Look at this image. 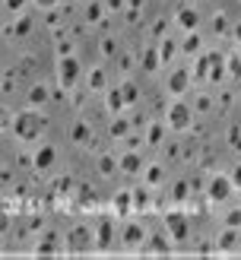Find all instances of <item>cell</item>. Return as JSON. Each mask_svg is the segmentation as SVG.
Masks as SVG:
<instances>
[{"instance_id":"26","label":"cell","mask_w":241,"mask_h":260,"mask_svg":"<svg viewBox=\"0 0 241 260\" xmlns=\"http://www.w3.org/2000/svg\"><path fill=\"white\" fill-rule=\"evenodd\" d=\"M70 140L76 143V146H86V143L92 140V130H89V124H86V121H76V124L70 127Z\"/></svg>"},{"instance_id":"19","label":"cell","mask_w":241,"mask_h":260,"mask_svg":"<svg viewBox=\"0 0 241 260\" xmlns=\"http://www.w3.org/2000/svg\"><path fill=\"white\" fill-rule=\"evenodd\" d=\"M143 184H146V187H162V184H165V165H162V162L143 168Z\"/></svg>"},{"instance_id":"44","label":"cell","mask_w":241,"mask_h":260,"mask_svg":"<svg viewBox=\"0 0 241 260\" xmlns=\"http://www.w3.org/2000/svg\"><path fill=\"white\" fill-rule=\"evenodd\" d=\"M228 178H232L235 190H241V165H235V168H232V175H228Z\"/></svg>"},{"instance_id":"24","label":"cell","mask_w":241,"mask_h":260,"mask_svg":"<svg viewBox=\"0 0 241 260\" xmlns=\"http://www.w3.org/2000/svg\"><path fill=\"white\" fill-rule=\"evenodd\" d=\"M178 51H181V42H178V38H162V42H159L162 63H171V60L178 57Z\"/></svg>"},{"instance_id":"7","label":"cell","mask_w":241,"mask_h":260,"mask_svg":"<svg viewBox=\"0 0 241 260\" xmlns=\"http://www.w3.org/2000/svg\"><path fill=\"white\" fill-rule=\"evenodd\" d=\"M92 248H95V235H89L86 225L70 229V235H67V251L70 254H76V251H92Z\"/></svg>"},{"instance_id":"28","label":"cell","mask_w":241,"mask_h":260,"mask_svg":"<svg viewBox=\"0 0 241 260\" xmlns=\"http://www.w3.org/2000/svg\"><path fill=\"white\" fill-rule=\"evenodd\" d=\"M200 48H203L200 32H184V38H181V51H184V54H200Z\"/></svg>"},{"instance_id":"13","label":"cell","mask_w":241,"mask_h":260,"mask_svg":"<svg viewBox=\"0 0 241 260\" xmlns=\"http://www.w3.org/2000/svg\"><path fill=\"white\" fill-rule=\"evenodd\" d=\"M86 89H89V92L105 95V89H108V73H105V67H92V70L86 73Z\"/></svg>"},{"instance_id":"20","label":"cell","mask_w":241,"mask_h":260,"mask_svg":"<svg viewBox=\"0 0 241 260\" xmlns=\"http://www.w3.org/2000/svg\"><path fill=\"white\" fill-rule=\"evenodd\" d=\"M140 54H143V73H156L159 67H162V54H159V45H149L146 51H140Z\"/></svg>"},{"instance_id":"6","label":"cell","mask_w":241,"mask_h":260,"mask_svg":"<svg viewBox=\"0 0 241 260\" xmlns=\"http://www.w3.org/2000/svg\"><path fill=\"white\" fill-rule=\"evenodd\" d=\"M232 190H235L232 178H225V175H213V178H206V200H213V203H225L228 197H232Z\"/></svg>"},{"instance_id":"47","label":"cell","mask_w":241,"mask_h":260,"mask_svg":"<svg viewBox=\"0 0 241 260\" xmlns=\"http://www.w3.org/2000/svg\"><path fill=\"white\" fill-rule=\"evenodd\" d=\"M105 10H114V13L124 10V0H105Z\"/></svg>"},{"instance_id":"32","label":"cell","mask_w":241,"mask_h":260,"mask_svg":"<svg viewBox=\"0 0 241 260\" xmlns=\"http://www.w3.org/2000/svg\"><path fill=\"white\" fill-rule=\"evenodd\" d=\"M124 149H130V152H140V149H146V134H136V130H130L124 140Z\"/></svg>"},{"instance_id":"23","label":"cell","mask_w":241,"mask_h":260,"mask_svg":"<svg viewBox=\"0 0 241 260\" xmlns=\"http://www.w3.org/2000/svg\"><path fill=\"white\" fill-rule=\"evenodd\" d=\"M171 244H175V241H171V235H168V232H165V235L159 232V235H149L146 248H149L152 254H156V251H159V254H168V251H171Z\"/></svg>"},{"instance_id":"29","label":"cell","mask_w":241,"mask_h":260,"mask_svg":"<svg viewBox=\"0 0 241 260\" xmlns=\"http://www.w3.org/2000/svg\"><path fill=\"white\" fill-rule=\"evenodd\" d=\"M121 92H124V102H127V111H130L136 102H140V86H136L133 80H124V83H121Z\"/></svg>"},{"instance_id":"2","label":"cell","mask_w":241,"mask_h":260,"mask_svg":"<svg viewBox=\"0 0 241 260\" xmlns=\"http://www.w3.org/2000/svg\"><path fill=\"white\" fill-rule=\"evenodd\" d=\"M194 70V80H203V83H222L225 80V60L219 54H200L197 60V67H190Z\"/></svg>"},{"instance_id":"27","label":"cell","mask_w":241,"mask_h":260,"mask_svg":"<svg viewBox=\"0 0 241 260\" xmlns=\"http://www.w3.org/2000/svg\"><path fill=\"white\" fill-rule=\"evenodd\" d=\"M118 172H121L118 159H114V155H108V152H101V155H98V175H101V178H111V175H118Z\"/></svg>"},{"instance_id":"38","label":"cell","mask_w":241,"mask_h":260,"mask_svg":"<svg viewBox=\"0 0 241 260\" xmlns=\"http://www.w3.org/2000/svg\"><path fill=\"white\" fill-rule=\"evenodd\" d=\"M225 73L232 76V80H241V57H228L225 60Z\"/></svg>"},{"instance_id":"11","label":"cell","mask_w":241,"mask_h":260,"mask_svg":"<svg viewBox=\"0 0 241 260\" xmlns=\"http://www.w3.org/2000/svg\"><path fill=\"white\" fill-rule=\"evenodd\" d=\"M175 22H178V29H181V32H197V25H200V13H197L194 7H178Z\"/></svg>"},{"instance_id":"30","label":"cell","mask_w":241,"mask_h":260,"mask_svg":"<svg viewBox=\"0 0 241 260\" xmlns=\"http://www.w3.org/2000/svg\"><path fill=\"white\" fill-rule=\"evenodd\" d=\"M190 108H194V114H206V111H213V95L206 92V89H203V92H197V95H194Z\"/></svg>"},{"instance_id":"12","label":"cell","mask_w":241,"mask_h":260,"mask_svg":"<svg viewBox=\"0 0 241 260\" xmlns=\"http://www.w3.org/2000/svg\"><path fill=\"white\" fill-rule=\"evenodd\" d=\"M168 124H165V121H152V124H146L143 127V134H146V146H165V134H168Z\"/></svg>"},{"instance_id":"9","label":"cell","mask_w":241,"mask_h":260,"mask_svg":"<svg viewBox=\"0 0 241 260\" xmlns=\"http://www.w3.org/2000/svg\"><path fill=\"white\" fill-rule=\"evenodd\" d=\"M165 232L171 235L175 244H181V241H187V235H190V225H187V219H184L181 213H168V216H165Z\"/></svg>"},{"instance_id":"15","label":"cell","mask_w":241,"mask_h":260,"mask_svg":"<svg viewBox=\"0 0 241 260\" xmlns=\"http://www.w3.org/2000/svg\"><path fill=\"white\" fill-rule=\"evenodd\" d=\"M130 130H133L130 114H114V118H111V127H108V137H111V140H124Z\"/></svg>"},{"instance_id":"3","label":"cell","mask_w":241,"mask_h":260,"mask_svg":"<svg viewBox=\"0 0 241 260\" xmlns=\"http://www.w3.org/2000/svg\"><path fill=\"white\" fill-rule=\"evenodd\" d=\"M165 124H168L175 134H184L187 127H194V108H190L184 99H175L168 105V111H165Z\"/></svg>"},{"instance_id":"42","label":"cell","mask_w":241,"mask_h":260,"mask_svg":"<svg viewBox=\"0 0 241 260\" xmlns=\"http://www.w3.org/2000/svg\"><path fill=\"white\" fill-rule=\"evenodd\" d=\"M73 54V42H60L57 45V57H70Z\"/></svg>"},{"instance_id":"8","label":"cell","mask_w":241,"mask_h":260,"mask_svg":"<svg viewBox=\"0 0 241 260\" xmlns=\"http://www.w3.org/2000/svg\"><path fill=\"white\" fill-rule=\"evenodd\" d=\"M143 241H146V229L140 225V222H124L121 229V244L127 251H140L143 248Z\"/></svg>"},{"instance_id":"34","label":"cell","mask_w":241,"mask_h":260,"mask_svg":"<svg viewBox=\"0 0 241 260\" xmlns=\"http://www.w3.org/2000/svg\"><path fill=\"white\" fill-rule=\"evenodd\" d=\"M98 54H101V57H114V54H118V38H114V35H105V38L98 42Z\"/></svg>"},{"instance_id":"14","label":"cell","mask_w":241,"mask_h":260,"mask_svg":"<svg viewBox=\"0 0 241 260\" xmlns=\"http://www.w3.org/2000/svg\"><path fill=\"white\" fill-rule=\"evenodd\" d=\"M105 108H108V114H124L127 111V102H124L121 86H108L105 89Z\"/></svg>"},{"instance_id":"17","label":"cell","mask_w":241,"mask_h":260,"mask_svg":"<svg viewBox=\"0 0 241 260\" xmlns=\"http://www.w3.org/2000/svg\"><path fill=\"white\" fill-rule=\"evenodd\" d=\"M114 244V225L108 222H98V229H95V251H108Z\"/></svg>"},{"instance_id":"22","label":"cell","mask_w":241,"mask_h":260,"mask_svg":"<svg viewBox=\"0 0 241 260\" xmlns=\"http://www.w3.org/2000/svg\"><path fill=\"white\" fill-rule=\"evenodd\" d=\"M4 32H7V38H22V35L32 32V19L29 16H16V22H10Z\"/></svg>"},{"instance_id":"40","label":"cell","mask_w":241,"mask_h":260,"mask_svg":"<svg viewBox=\"0 0 241 260\" xmlns=\"http://www.w3.org/2000/svg\"><path fill=\"white\" fill-rule=\"evenodd\" d=\"M213 29L216 32H228V16H225V13H216V16H213Z\"/></svg>"},{"instance_id":"36","label":"cell","mask_w":241,"mask_h":260,"mask_svg":"<svg viewBox=\"0 0 241 260\" xmlns=\"http://www.w3.org/2000/svg\"><path fill=\"white\" fill-rule=\"evenodd\" d=\"M25 7H29V0H4V10L10 13V16H19Z\"/></svg>"},{"instance_id":"18","label":"cell","mask_w":241,"mask_h":260,"mask_svg":"<svg viewBox=\"0 0 241 260\" xmlns=\"http://www.w3.org/2000/svg\"><path fill=\"white\" fill-rule=\"evenodd\" d=\"M32 155H35V172H48V168L54 165V159H57V149L54 146H38Z\"/></svg>"},{"instance_id":"35","label":"cell","mask_w":241,"mask_h":260,"mask_svg":"<svg viewBox=\"0 0 241 260\" xmlns=\"http://www.w3.org/2000/svg\"><path fill=\"white\" fill-rule=\"evenodd\" d=\"M133 210H149V187L133 190Z\"/></svg>"},{"instance_id":"41","label":"cell","mask_w":241,"mask_h":260,"mask_svg":"<svg viewBox=\"0 0 241 260\" xmlns=\"http://www.w3.org/2000/svg\"><path fill=\"white\" fill-rule=\"evenodd\" d=\"M165 25H168V19H156V22H152V38H156V42L165 38Z\"/></svg>"},{"instance_id":"39","label":"cell","mask_w":241,"mask_h":260,"mask_svg":"<svg viewBox=\"0 0 241 260\" xmlns=\"http://www.w3.org/2000/svg\"><path fill=\"white\" fill-rule=\"evenodd\" d=\"M225 225L241 229V206H235V210H228V213H225Z\"/></svg>"},{"instance_id":"16","label":"cell","mask_w":241,"mask_h":260,"mask_svg":"<svg viewBox=\"0 0 241 260\" xmlns=\"http://www.w3.org/2000/svg\"><path fill=\"white\" fill-rule=\"evenodd\" d=\"M118 165H121V175H140V172H143V159H140V152H130V149L121 152Z\"/></svg>"},{"instance_id":"33","label":"cell","mask_w":241,"mask_h":260,"mask_svg":"<svg viewBox=\"0 0 241 260\" xmlns=\"http://www.w3.org/2000/svg\"><path fill=\"white\" fill-rule=\"evenodd\" d=\"M216 244H219V251H232L235 244H238V229H232V225H225V232H222V235H219V241H216Z\"/></svg>"},{"instance_id":"43","label":"cell","mask_w":241,"mask_h":260,"mask_svg":"<svg viewBox=\"0 0 241 260\" xmlns=\"http://www.w3.org/2000/svg\"><path fill=\"white\" fill-rule=\"evenodd\" d=\"M124 16H127V22H130V25H136V22H140V10L127 7V10H124Z\"/></svg>"},{"instance_id":"25","label":"cell","mask_w":241,"mask_h":260,"mask_svg":"<svg viewBox=\"0 0 241 260\" xmlns=\"http://www.w3.org/2000/svg\"><path fill=\"white\" fill-rule=\"evenodd\" d=\"M86 22H92V25H101V22H105V0H89V7H86Z\"/></svg>"},{"instance_id":"31","label":"cell","mask_w":241,"mask_h":260,"mask_svg":"<svg viewBox=\"0 0 241 260\" xmlns=\"http://www.w3.org/2000/svg\"><path fill=\"white\" fill-rule=\"evenodd\" d=\"M54 251H57V235H54V232H48L45 241L35 244V257H51Z\"/></svg>"},{"instance_id":"45","label":"cell","mask_w":241,"mask_h":260,"mask_svg":"<svg viewBox=\"0 0 241 260\" xmlns=\"http://www.w3.org/2000/svg\"><path fill=\"white\" fill-rule=\"evenodd\" d=\"M45 22L51 25V29H54V25L60 22V13H57V10H48V16H45Z\"/></svg>"},{"instance_id":"5","label":"cell","mask_w":241,"mask_h":260,"mask_svg":"<svg viewBox=\"0 0 241 260\" xmlns=\"http://www.w3.org/2000/svg\"><path fill=\"white\" fill-rule=\"evenodd\" d=\"M190 83H194V70H190V67H175L171 76L165 80V92H168L171 99H184Z\"/></svg>"},{"instance_id":"10","label":"cell","mask_w":241,"mask_h":260,"mask_svg":"<svg viewBox=\"0 0 241 260\" xmlns=\"http://www.w3.org/2000/svg\"><path fill=\"white\" fill-rule=\"evenodd\" d=\"M51 99H54V89H51L48 83H35V86L29 89V95H25V102H29V108H45Z\"/></svg>"},{"instance_id":"21","label":"cell","mask_w":241,"mask_h":260,"mask_svg":"<svg viewBox=\"0 0 241 260\" xmlns=\"http://www.w3.org/2000/svg\"><path fill=\"white\" fill-rule=\"evenodd\" d=\"M111 206H114V213H118V216H127V213L133 210V190H118Z\"/></svg>"},{"instance_id":"37","label":"cell","mask_w":241,"mask_h":260,"mask_svg":"<svg viewBox=\"0 0 241 260\" xmlns=\"http://www.w3.org/2000/svg\"><path fill=\"white\" fill-rule=\"evenodd\" d=\"M187 193H190V184H187V181H175V187H171V197L175 200H187Z\"/></svg>"},{"instance_id":"48","label":"cell","mask_w":241,"mask_h":260,"mask_svg":"<svg viewBox=\"0 0 241 260\" xmlns=\"http://www.w3.org/2000/svg\"><path fill=\"white\" fill-rule=\"evenodd\" d=\"M35 4H38V7H45V10H51V7H57L60 0H35Z\"/></svg>"},{"instance_id":"4","label":"cell","mask_w":241,"mask_h":260,"mask_svg":"<svg viewBox=\"0 0 241 260\" xmlns=\"http://www.w3.org/2000/svg\"><path fill=\"white\" fill-rule=\"evenodd\" d=\"M83 76V67H80V57L70 54V57H57V86L63 89H73Z\"/></svg>"},{"instance_id":"1","label":"cell","mask_w":241,"mask_h":260,"mask_svg":"<svg viewBox=\"0 0 241 260\" xmlns=\"http://www.w3.org/2000/svg\"><path fill=\"white\" fill-rule=\"evenodd\" d=\"M10 130H13V137H16L19 143H35L45 134V118L35 108H25V111H19L16 118L10 121Z\"/></svg>"},{"instance_id":"46","label":"cell","mask_w":241,"mask_h":260,"mask_svg":"<svg viewBox=\"0 0 241 260\" xmlns=\"http://www.w3.org/2000/svg\"><path fill=\"white\" fill-rule=\"evenodd\" d=\"M133 63H136V60H133L130 54H121V70H124V73H127V70H133Z\"/></svg>"},{"instance_id":"49","label":"cell","mask_w":241,"mask_h":260,"mask_svg":"<svg viewBox=\"0 0 241 260\" xmlns=\"http://www.w3.org/2000/svg\"><path fill=\"white\" fill-rule=\"evenodd\" d=\"M235 38H238V42H241V25H238V29H235Z\"/></svg>"}]
</instances>
